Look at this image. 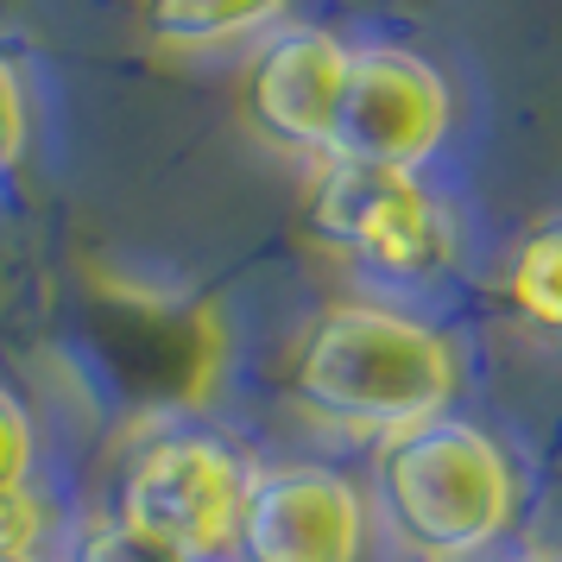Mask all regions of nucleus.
<instances>
[{
	"mask_svg": "<svg viewBox=\"0 0 562 562\" xmlns=\"http://www.w3.org/2000/svg\"><path fill=\"white\" fill-rule=\"evenodd\" d=\"M64 562H203V557H190L178 543L127 525L121 512H95V518H82L77 531H70Z\"/></svg>",
	"mask_w": 562,
	"mask_h": 562,
	"instance_id": "9d476101",
	"label": "nucleus"
},
{
	"mask_svg": "<svg viewBox=\"0 0 562 562\" xmlns=\"http://www.w3.org/2000/svg\"><path fill=\"white\" fill-rule=\"evenodd\" d=\"M291 0H139V20L165 52H203L279 26Z\"/></svg>",
	"mask_w": 562,
	"mask_h": 562,
	"instance_id": "6e6552de",
	"label": "nucleus"
},
{
	"mask_svg": "<svg viewBox=\"0 0 562 562\" xmlns=\"http://www.w3.org/2000/svg\"><path fill=\"white\" fill-rule=\"evenodd\" d=\"M456 95L436 64L411 52H348V82L335 102V133L323 158H355L385 171H424L449 139Z\"/></svg>",
	"mask_w": 562,
	"mask_h": 562,
	"instance_id": "39448f33",
	"label": "nucleus"
},
{
	"mask_svg": "<svg viewBox=\"0 0 562 562\" xmlns=\"http://www.w3.org/2000/svg\"><path fill=\"white\" fill-rule=\"evenodd\" d=\"M291 385L316 417L355 436L424 430L456 405V348L449 335L385 304H329L297 341Z\"/></svg>",
	"mask_w": 562,
	"mask_h": 562,
	"instance_id": "f257e3e1",
	"label": "nucleus"
},
{
	"mask_svg": "<svg viewBox=\"0 0 562 562\" xmlns=\"http://www.w3.org/2000/svg\"><path fill=\"white\" fill-rule=\"evenodd\" d=\"M52 537V506L38 486H0V557H38Z\"/></svg>",
	"mask_w": 562,
	"mask_h": 562,
	"instance_id": "9b49d317",
	"label": "nucleus"
},
{
	"mask_svg": "<svg viewBox=\"0 0 562 562\" xmlns=\"http://www.w3.org/2000/svg\"><path fill=\"white\" fill-rule=\"evenodd\" d=\"M0 562H52V557H0Z\"/></svg>",
	"mask_w": 562,
	"mask_h": 562,
	"instance_id": "2eb2a0df",
	"label": "nucleus"
},
{
	"mask_svg": "<svg viewBox=\"0 0 562 562\" xmlns=\"http://www.w3.org/2000/svg\"><path fill=\"white\" fill-rule=\"evenodd\" d=\"M373 499L392 518L398 543L424 562L486 557L518 518L506 449L468 417H436L424 430L392 436L373 461Z\"/></svg>",
	"mask_w": 562,
	"mask_h": 562,
	"instance_id": "f03ea898",
	"label": "nucleus"
},
{
	"mask_svg": "<svg viewBox=\"0 0 562 562\" xmlns=\"http://www.w3.org/2000/svg\"><path fill=\"white\" fill-rule=\"evenodd\" d=\"M234 562H367V499L335 468H266L228 543Z\"/></svg>",
	"mask_w": 562,
	"mask_h": 562,
	"instance_id": "423d86ee",
	"label": "nucleus"
},
{
	"mask_svg": "<svg viewBox=\"0 0 562 562\" xmlns=\"http://www.w3.org/2000/svg\"><path fill=\"white\" fill-rule=\"evenodd\" d=\"M341 82H348V45L335 32L284 26L259 45L254 70H247V121L279 153L323 158L335 133Z\"/></svg>",
	"mask_w": 562,
	"mask_h": 562,
	"instance_id": "0eeeda50",
	"label": "nucleus"
},
{
	"mask_svg": "<svg viewBox=\"0 0 562 562\" xmlns=\"http://www.w3.org/2000/svg\"><path fill=\"white\" fill-rule=\"evenodd\" d=\"M32 461H38V430H32V411L0 385V486H26Z\"/></svg>",
	"mask_w": 562,
	"mask_h": 562,
	"instance_id": "f8f14e48",
	"label": "nucleus"
},
{
	"mask_svg": "<svg viewBox=\"0 0 562 562\" xmlns=\"http://www.w3.org/2000/svg\"><path fill=\"white\" fill-rule=\"evenodd\" d=\"M531 562H562V550H543V557H531Z\"/></svg>",
	"mask_w": 562,
	"mask_h": 562,
	"instance_id": "4468645a",
	"label": "nucleus"
},
{
	"mask_svg": "<svg viewBox=\"0 0 562 562\" xmlns=\"http://www.w3.org/2000/svg\"><path fill=\"white\" fill-rule=\"evenodd\" d=\"M26 139H32V121H26V89L13 77V64L0 57V178L26 158Z\"/></svg>",
	"mask_w": 562,
	"mask_h": 562,
	"instance_id": "ddd939ff",
	"label": "nucleus"
},
{
	"mask_svg": "<svg viewBox=\"0 0 562 562\" xmlns=\"http://www.w3.org/2000/svg\"><path fill=\"white\" fill-rule=\"evenodd\" d=\"M254 468L209 430L153 436L121 474V518L139 531L178 543L190 557H228L240 506H247Z\"/></svg>",
	"mask_w": 562,
	"mask_h": 562,
	"instance_id": "20e7f679",
	"label": "nucleus"
},
{
	"mask_svg": "<svg viewBox=\"0 0 562 562\" xmlns=\"http://www.w3.org/2000/svg\"><path fill=\"white\" fill-rule=\"evenodd\" d=\"M304 222L323 247L398 279L430 272L436 259H449V240H456L442 203L417 183V171H385L355 158H323L304 196Z\"/></svg>",
	"mask_w": 562,
	"mask_h": 562,
	"instance_id": "7ed1b4c3",
	"label": "nucleus"
},
{
	"mask_svg": "<svg viewBox=\"0 0 562 562\" xmlns=\"http://www.w3.org/2000/svg\"><path fill=\"white\" fill-rule=\"evenodd\" d=\"M512 310L543 335H562V222L537 228L518 240V254L506 266Z\"/></svg>",
	"mask_w": 562,
	"mask_h": 562,
	"instance_id": "1a4fd4ad",
	"label": "nucleus"
}]
</instances>
